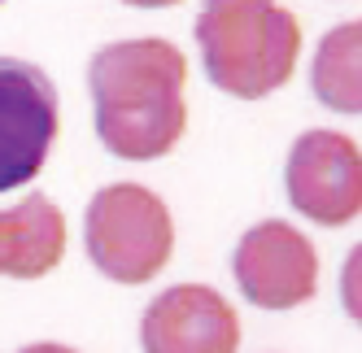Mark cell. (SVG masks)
I'll use <instances>...</instances> for the list:
<instances>
[{"label": "cell", "instance_id": "4fadbf2b", "mask_svg": "<svg viewBox=\"0 0 362 353\" xmlns=\"http://www.w3.org/2000/svg\"><path fill=\"white\" fill-rule=\"evenodd\" d=\"M0 5H5V0H0Z\"/></svg>", "mask_w": 362, "mask_h": 353}, {"label": "cell", "instance_id": "30bf717a", "mask_svg": "<svg viewBox=\"0 0 362 353\" xmlns=\"http://www.w3.org/2000/svg\"><path fill=\"white\" fill-rule=\"evenodd\" d=\"M341 306L345 314L362 327V244L349 249V258L341 266Z\"/></svg>", "mask_w": 362, "mask_h": 353}, {"label": "cell", "instance_id": "6da1fadb", "mask_svg": "<svg viewBox=\"0 0 362 353\" xmlns=\"http://www.w3.org/2000/svg\"><path fill=\"white\" fill-rule=\"evenodd\" d=\"M188 57L170 40H118L88 61L96 136L122 162H158L188 131Z\"/></svg>", "mask_w": 362, "mask_h": 353}, {"label": "cell", "instance_id": "7a4b0ae2", "mask_svg": "<svg viewBox=\"0 0 362 353\" xmlns=\"http://www.w3.org/2000/svg\"><path fill=\"white\" fill-rule=\"evenodd\" d=\"M192 31L210 83L236 100L279 92L301 57V22L275 0H205Z\"/></svg>", "mask_w": 362, "mask_h": 353}, {"label": "cell", "instance_id": "52a82bcc", "mask_svg": "<svg viewBox=\"0 0 362 353\" xmlns=\"http://www.w3.org/2000/svg\"><path fill=\"white\" fill-rule=\"evenodd\" d=\"M144 353H236L240 318L210 284H175L148 301L140 318Z\"/></svg>", "mask_w": 362, "mask_h": 353}, {"label": "cell", "instance_id": "ba28073f", "mask_svg": "<svg viewBox=\"0 0 362 353\" xmlns=\"http://www.w3.org/2000/svg\"><path fill=\"white\" fill-rule=\"evenodd\" d=\"M66 253V214L48 196H22L0 210V275L44 280Z\"/></svg>", "mask_w": 362, "mask_h": 353}, {"label": "cell", "instance_id": "7c38bea8", "mask_svg": "<svg viewBox=\"0 0 362 353\" xmlns=\"http://www.w3.org/2000/svg\"><path fill=\"white\" fill-rule=\"evenodd\" d=\"M122 5H132V9H170L179 0H122Z\"/></svg>", "mask_w": 362, "mask_h": 353}, {"label": "cell", "instance_id": "9c48e42d", "mask_svg": "<svg viewBox=\"0 0 362 353\" xmlns=\"http://www.w3.org/2000/svg\"><path fill=\"white\" fill-rule=\"evenodd\" d=\"M310 88L332 114H362V22H341L319 40Z\"/></svg>", "mask_w": 362, "mask_h": 353}, {"label": "cell", "instance_id": "8992f818", "mask_svg": "<svg viewBox=\"0 0 362 353\" xmlns=\"http://www.w3.org/2000/svg\"><path fill=\"white\" fill-rule=\"evenodd\" d=\"M293 210L319 227H345L362 214V148L341 136L315 127L297 136L288 166H284Z\"/></svg>", "mask_w": 362, "mask_h": 353}, {"label": "cell", "instance_id": "5b68a950", "mask_svg": "<svg viewBox=\"0 0 362 353\" xmlns=\"http://www.w3.org/2000/svg\"><path fill=\"white\" fill-rule=\"evenodd\" d=\"M231 275L257 310H297L319 292V253L305 232L284 218L249 227L231 253Z\"/></svg>", "mask_w": 362, "mask_h": 353}, {"label": "cell", "instance_id": "8fae6325", "mask_svg": "<svg viewBox=\"0 0 362 353\" xmlns=\"http://www.w3.org/2000/svg\"><path fill=\"white\" fill-rule=\"evenodd\" d=\"M18 353H79V349H70V345H57V340H40V345H27V349H18Z\"/></svg>", "mask_w": 362, "mask_h": 353}, {"label": "cell", "instance_id": "3957f363", "mask_svg": "<svg viewBox=\"0 0 362 353\" xmlns=\"http://www.w3.org/2000/svg\"><path fill=\"white\" fill-rule=\"evenodd\" d=\"M83 244L92 266L114 284H148L175 253V218L144 184H110L88 201Z\"/></svg>", "mask_w": 362, "mask_h": 353}, {"label": "cell", "instance_id": "277c9868", "mask_svg": "<svg viewBox=\"0 0 362 353\" xmlns=\"http://www.w3.org/2000/svg\"><path fill=\"white\" fill-rule=\"evenodd\" d=\"M57 88L22 57H0V192L31 184L57 140Z\"/></svg>", "mask_w": 362, "mask_h": 353}]
</instances>
